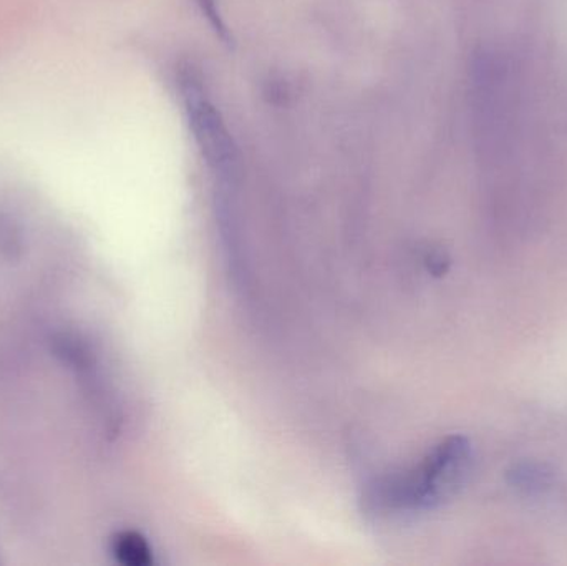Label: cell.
<instances>
[{
  "label": "cell",
  "mask_w": 567,
  "mask_h": 566,
  "mask_svg": "<svg viewBox=\"0 0 567 566\" xmlns=\"http://www.w3.org/2000/svg\"><path fill=\"white\" fill-rule=\"evenodd\" d=\"M468 465V441L458 435L446 439L412 474L377 487L372 502L392 511L430 507L462 484Z\"/></svg>",
  "instance_id": "cell-1"
},
{
  "label": "cell",
  "mask_w": 567,
  "mask_h": 566,
  "mask_svg": "<svg viewBox=\"0 0 567 566\" xmlns=\"http://www.w3.org/2000/svg\"><path fill=\"white\" fill-rule=\"evenodd\" d=\"M182 90L189 128L206 162L219 172H231L238 150L221 113L206 99L203 86L193 76L183 79Z\"/></svg>",
  "instance_id": "cell-2"
},
{
  "label": "cell",
  "mask_w": 567,
  "mask_h": 566,
  "mask_svg": "<svg viewBox=\"0 0 567 566\" xmlns=\"http://www.w3.org/2000/svg\"><path fill=\"white\" fill-rule=\"evenodd\" d=\"M112 554L116 562L126 566L153 564V552L145 537L138 532H120L113 537Z\"/></svg>",
  "instance_id": "cell-3"
},
{
  "label": "cell",
  "mask_w": 567,
  "mask_h": 566,
  "mask_svg": "<svg viewBox=\"0 0 567 566\" xmlns=\"http://www.w3.org/2000/svg\"><path fill=\"white\" fill-rule=\"evenodd\" d=\"M509 481L519 491L536 492L543 491L549 484L551 477L542 465L519 464L509 472Z\"/></svg>",
  "instance_id": "cell-4"
},
{
  "label": "cell",
  "mask_w": 567,
  "mask_h": 566,
  "mask_svg": "<svg viewBox=\"0 0 567 566\" xmlns=\"http://www.w3.org/2000/svg\"><path fill=\"white\" fill-rule=\"evenodd\" d=\"M199 7H202L203 13H205L206 19L212 23L213 29L218 33L219 39L225 40L226 43H229L231 40V35H229L228 27H226L225 20H223L221 13H219L218 6H216V0H198Z\"/></svg>",
  "instance_id": "cell-5"
}]
</instances>
